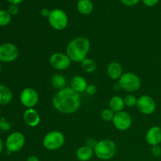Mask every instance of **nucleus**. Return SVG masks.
I'll use <instances>...</instances> for the list:
<instances>
[{
    "label": "nucleus",
    "instance_id": "f257e3e1",
    "mask_svg": "<svg viewBox=\"0 0 161 161\" xmlns=\"http://www.w3.org/2000/svg\"><path fill=\"white\" fill-rule=\"evenodd\" d=\"M53 106L63 114H73L78 111L81 105L80 94L70 87H64L55 94L52 99Z\"/></svg>",
    "mask_w": 161,
    "mask_h": 161
},
{
    "label": "nucleus",
    "instance_id": "f03ea898",
    "mask_svg": "<svg viewBox=\"0 0 161 161\" xmlns=\"http://www.w3.org/2000/svg\"><path fill=\"white\" fill-rule=\"evenodd\" d=\"M91 49V42L83 36H79L72 39L66 47L65 53L71 61L75 63H81L87 56Z\"/></svg>",
    "mask_w": 161,
    "mask_h": 161
},
{
    "label": "nucleus",
    "instance_id": "7ed1b4c3",
    "mask_svg": "<svg viewBox=\"0 0 161 161\" xmlns=\"http://www.w3.org/2000/svg\"><path fill=\"white\" fill-rule=\"evenodd\" d=\"M94 154L102 160H108L113 158L116 153V143L111 139L98 141L94 149Z\"/></svg>",
    "mask_w": 161,
    "mask_h": 161
},
{
    "label": "nucleus",
    "instance_id": "20e7f679",
    "mask_svg": "<svg viewBox=\"0 0 161 161\" xmlns=\"http://www.w3.org/2000/svg\"><path fill=\"white\" fill-rule=\"evenodd\" d=\"M65 138L62 132L59 130H52L48 132L42 138V145L48 150H57L64 146Z\"/></svg>",
    "mask_w": 161,
    "mask_h": 161
},
{
    "label": "nucleus",
    "instance_id": "39448f33",
    "mask_svg": "<svg viewBox=\"0 0 161 161\" xmlns=\"http://www.w3.org/2000/svg\"><path fill=\"white\" fill-rule=\"evenodd\" d=\"M120 88L127 92H135L141 87V79L138 75L133 72H125L119 80Z\"/></svg>",
    "mask_w": 161,
    "mask_h": 161
},
{
    "label": "nucleus",
    "instance_id": "423d86ee",
    "mask_svg": "<svg viewBox=\"0 0 161 161\" xmlns=\"http://www.w3.org/2000/svg\"><path fill=\"white\" fill-rule=\"evenodd\" d=\"M50 25L57 31L64 30L69 24V18L65 12L60 9H54L51 10L48 17Z\"/></svg>",
    "mask_w": 161,
    "mask_h": 161
},
{
    "label": "nucleus",
    "instance_id": "0eeeda50",
    "mask_svg": "<svg viewBox=\"0 0 161 161\" xmlns=\"http://www.w3.org/2000/svg\"><path fill=\"white\" fill-rule=\"evenodd\" d=\"M25 144V137L21 132L15 131L11 133L6 140V147L10 153L20 151Z\"/></svg>",
    "mask_w": 161,
    "mask_h": 161
},
{
    "label": "nucleus",
    "instance_id": "6e6552de",
    "mask_svg": "<svg viewBox=\"0 0 161 161\" xmlns=\"http://www.w3.org/2000/svg\"><path fill=\"white\" fill-rule=\"evenodd\" d=\"M19 56V50L17 46L11 42H5L0 45V61L12 62Z\"/></svg>",
    "mask_w": 161,
    "mask_h": 161
},
{
    "label": "nucleus",
    "instance_id": "1a4fd4ad",
    "mask_svg": "<svg viewBox=\"0 0 161 161\" xmlns=\"http://www.w3.org/2000/svg\"><path fill=\"white\" fill-rule=\"evenodd\" d=\"M49 62L53 69L58 71H64L70 67L72 61L66 53L57 52L50 57Z\"/></svg>",
    "mask_w": 161,
    "mask_h": 161
},
{
    "label": "nucleus",
    "instance_id": "9d476101",
    "mask_svg": "<svg viewBox=\"0 0 161 161\" xmlns=\"http://www.w3.org/2000/svg\"><path fill=\"white\" fill-rule=\"evenodd\" d=\"M39 94L35 89L27 87L21 91L20 95V103L26 108H34L39 102Z\"/></svg>",
    "mask_w": 161,
    "mask_h": 161
},
{
    "label": "nucleus",
    "instance_id": "9b49d317",
    "mask_svg": "<svg viewBox=\"0 0 161 161\" xmlns=\"http://www.w3.org/2000/svg\"><path fill=\"white\" fill-rule=\"evenodd\" d=\"M112 122L117 130L120 131H125L131 127L132 118L128 113L121 111L115 113Z\"/></svg>",
    "mask_w": 161,
    "mask_h": 161
},
{
    "label": "nucleus",
    "instance_id": "f8f14e48",
    "mask_svg": "<svg viewBox=\"0 0 161 161\" xmlns=\"http://www.w3.org/2000/svg\"><path fill=\"white\" fill-rule=\"evenodd\" d=\"M137 108L144 115H151L156 110V102L152 97L149 95H142L138 98L136 105Z\"/></svg>",
    "mask_w": 161,
    "mask_h": 161
},
{
    "label": "nucleus",
    "instance_id": "ddd939ff",
    "mask_svg": "<svg viewBox=\"0 0 161 161\" xmlns=\"http://www.w3.org/2000/svg\"><path fill=\"white\" fill-rule=\"evenodd\" d=\"M146 140L149 146H158L161 143V128L153 126L147 130L146 134Z\"/></svg>",
    "mask_w": 161,
    "mask_h": 161
},
{
    "label": "nucleus",
    "instance_id": "4468645a",
    "mask_svg": "<svg viewBox=\"0 0 161 161\" xmlns=\"http://www.w3.org/2000/svg\"><path fill=\"white\" fill-rule=\"evenodd\" d=\"M25 124L30 127H36L40 123V116L35 108H27L23 115Z\"/></svg>",
    "mask_w": 161,
    "mask_h": 161
},
{
    "label": "nucleus",
    "instance_id": "2eb2a0df",
    "mask_svg": "<svg viewBox=\"0 0 161 161\" xmlns=\"http://www.w3.org/2000/svg\"><path fill=\"white\" fill-rule=\"evenodd\" d=\"M87 86V81L81 75H75L70 81V88L79 94L86 91Z\"/></svg>",
    "mask_w": 161,
    "mask_h": 161
},
{
    "label": "nucleus",
    "instance_id": "dca6fc26",
    "mask_svg": "<svg viewBox=\"0 0 161 161\" xmlns=\"http://www.w3.org/2000/svg\"><path fill=\"white\" fill-rule=\"evenodd\" d=\"M107 74L112 80H119L124 74L122 66L119 63L116 62V61L111 62L107 68Z\"/></svg>",
    "mask_w": 161,
    "mask_h": 161
},
{
    "label": "nucleus",
    "instance_id": "f3484780",
    "mask_svg": "<svg viewBox=\"0 0 161 161\" xmlns=\"http://www.w3.org/2000/svg\"><path fill=\"white\" fill-rule=\"evenodd\" d=\"M94 149L86 146L79 148L75 153L76 158L80 161H89L94 156Z\"/></svg>",
    "mask_w": 161,
    "mask_h": 161
},
{
    "label": "nucleus",
    "instance_id": "a211bd4d",
    "mask_svg": "<svg viewBox=\"0 0 161 161\" xmlns=\"http://www.w3.org/2000/svg\"><path fill=\"white\" fill-rule=\"evenodd\" d=\"M124 107L125 104H124V98L119 96H113L108 102V108L114 113L124 111Z\"/></svg>",
    "mask_w": 161,
    "mask_h": 161
},
{
    "label": "nucleus",
    "instance_id": "6ab92c4d",
    "mask_svg": "<svg viewBox=\"0 0 161 161\" xmlns=\"http://www.w3.org/2000/svg\"><path fill=\"white\" fill-rule=\"evenodd\" d=\"M13 94L11 90L7 86L0 84V105H5L11 102Z\"/></svg>",
    "mask_w": 161,
    "mask_h": 161
},
{
    "label": "nucleus",
    "instance_id": "aec40b11",
    "mask_svg": "<svg viewBox=\"0 0 161 161\" xmlns=\"http://www.w3.org/2000/svg\"><path fill=\"white\" fill-rule=\"evenodd\" d=\"M94 9V5L91 0H80L77 3V9L83 15H89Z\"/></svg>",
    "mask_w": 161,
    "mask_h": 161
},
{
    "label": "nucleus",
    "instance_id": "412c9836",
    "mask_svg": "<svg viewBox=\"0 0 161 161\" xmlns=\"http://www.w3.org/2000/svg\"><path fill=\"white\" fill-rule=\"evenodd\" d=\"M50 83L54 89L60 91L66 87V79L61 74H53L50 79Z\"/></svg>",
    "mask_w": 161,
    "mask_h": 161
},
{
    "label": "nucleus",
    "instance_id": "4be33fe9",
    "mask_svg": "<svg viewBox=\"0 0 161 161\" xmlns=\"http://www.w3.org/2000/svg\"><path fill=\"white\" fill-rule=\"evenodd\" d=\"M81 67L84 72H87V73H92L97 69V64L96 62L93 59L89 58H86L84 60L82 61Z\"/></svg>",
    "mask_w": 161,
    "mask_h": 161
},
{
    "label": "nucleus",
    "instance_id": "5701e85b",
    "mask_svg": "<svg viewBox=\"0 0 161 161\" xmlns=\"http://www.w3.org/2000/svg\"><path fill=\"white\" fill-rule=\"evenodd\" d=\"M11 20V15L6 10L0 9V26H6Z\"/></svg>",
    "mask_w": 161,
    "mask_h": 161
},
{
    "label": "nucleus",
    "instance_id": "b1692460",
    "mask_svg": "<svg viewBox=\"0 0 161 161\" xmlns=\"http://www.w3.org/2000/svg\"><path fill=\"white\" fill-rule=\"evenodd\" d=\"M124 101L125 106L128 107V108H133V107L136 106L138 98L134 94H129L124 97Z\"/></svg>",
    "mask_w": 161,
    "mask_h": 161
},
{
    "label": "nucleus",
    "instance_id": "393cba45",
    "mask_svg": "<svg viewBox=\"0 0 161 161\" xmlns=\"http://www.w3.org/2000/svg\"><path fill=\"white\" fill-rule=\"evenodd\" d=\"M114 115L115 113L109 108H108L102 110L101 113V117L105 122H110V121H113Z\"/></svg>",
    "mask_w": 161,
    "mask_h": 161
},
{
    "label": "nucleus",
    "instance_id": "a878e982",
    "mask_svg": "<svg viewBox=\"0 0 161 161\" xmlns=\"http://www.w3.org/2000/svg\"><path fill=\"white\" fill-rule=\"evenodd\" d=\"M151 154L154 157H159L161 156V147L160 146H153L151 147Z\"/></svg>",
    "mask_w": 161,
    "mask_h": 161
},
{
    "label": "nucleus",
    "instance_id": "bb28decb",
    "mask_svg": "<svg viewBox=\"0 0 161 161\" xmlns=\"http://www.w3.org/2000/svg\"><path fill=\"white\" fill-rule=\"evenodd\" d=\"M96 91H97V88L94 84H88L87 87H86V91L85 92L88 94V95H94L95 94Z\"/></svg>",
    "mask_w": 161,
    "mask_h": 161
},
{
    "label": "nucleus",
    "instance_id": "cd10ccee",
    "mask_svg": "<svg viewBox=\"0 0 161 161\" xmlns=\"http://www.w3.org/2000/svg\"><path fill=\"white\" fill-rule=\"evenodd\" d=\"M7 11L9 13V14H10L11 16H12V15H16V14H18L19 8H18V6H17V5L11 4L10 6H9V8H8V10Z\"/></svg>",
    "mask_w": 161,
    "mask_h": 161
},
{
    "label": "nucleus",
    "instance_id": "c85d7f7f",
    "mask_svg": "<svg viewBox=\"0 0 161 161\" xmlns=\"http://www.w3.org/2000/svg\"><path fill=\"white\" fill-rule=\"evenodd\" d=\"M97 142L96 141V140H94V138H89L86 140V143H85L86 145H85V146H88V147H90V148H91V149H94V147H95L96 144H97Z\"/></svg>",
    "mask_w": 161,
    "mask_h": 161
},
{
    "label": "nucleus",
    "instance_id": "c756f323",
    "mask_svg": "<svg viewBox=\"0 0 161 161\" xmlns=\"http://www.w3.org/2000/svg\"><path fill=\"white\" fill-rule=\"evenodd\" d=\"M120 1L126 6H135L139 2V0H120Z\"/></svg>",
    "mask_w": 161,
    "mask_h": 161
},
{
    "label": "nucleus",
    "instance_id": "7c9ffc66",
    "mask_svg": "<svg viewBox=\"0 0 161 161\" xmlns=\"http://www.w3.org/2000/svg\"><path fill=\"white\" fill-rule=\"evenodd\" d=\"M144 4L147 6H153L159 2V0H142Z\"/></svg>",
    "mask_w": 161,
    "mask_h": 161
},
{
    "label": "nucleus",
    "instance_id": "2f4dec72",
    "mask_svg": "<svg viewBox=\"0 0 161 161\" xmlns=\"http://www.w3.org/2000/svg\"><path fill=\"white\" fill-rule=\"evenodd\" d=\"M50 12H51V11H50L49 9H47V8H43V9H41L40 14H41V15L42 16V17H47V18H48L49 16H50Z\"/></svg>",
    "mask_w": 161,
    "mask_h": 161
},
{
    "label": "nucleus",
    "instance_id": "473e14b6",
    "mask_svg": "<svg viewBox=\"0 0 161 161\" xmlns=\"http://www.w3.org/2000/svg\"><path fill=\"white\" fill-rule=\"evenodd\" d=\"M27 161H39V159L36 156H30V157H28V159H27Z\"/></svg>",
    "mask_w": 161,
    "mask_h": 161
},
{
    "label": "nucleus",
    "instance_id": "72a5a7b5",
    "mask_svg": "<svg viewBox=\"0 0 161 161\" xmlns=\"http://www.w3.org/2000/svg\"><path fill=\"white\" fill-rule=\"evenodd\" d=\"M6 1L9 2L10 4H13V5H18L19 3H21L23 0H6Z\"/></svg>",
    "mask_w": 161,
    "mask_h": 161
},
{
    "label": "nucleus",
    "instance_id": "f704fd0d",
    "mask_svg": "<svg viewBox=\"0 0 161 161\" xmlns=\"http://www.w3.org/2000/svg\"><path fill=\"white\" fill-rule=\"evenodd\" d=\"M3 140L0 138V154L2 153V152H3Z\"/></svg>",
    "mask_w": 161,
    "mask_h": 161
},
{
    "label": "nucleus",
    "instance_id": "c9c22d12",
    "mask_svg": "<svg viewBox=\"0 0 161 161\" xmlns=\"http://www.w3.org/2000/svg\"><path fill=\"white\" fill-rule=\"evenodd\" d=\"M1 70H2V66H1V64H0V72H1Z\"/></svg>",
    "mask_w": 161,
    "mask_h": 161
}]
</instances>
